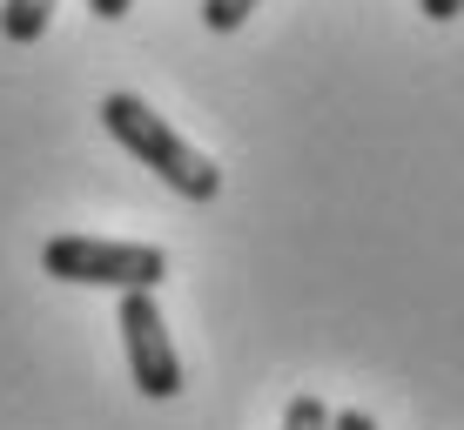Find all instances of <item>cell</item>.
<instances>
[{"instance_id":"4","label":"cell","mask_w":464,"mask_h":430,"mask_svg":"<svg viewBox=\"0 0 464 430\" xmlns=\"http://www.w3.org/2000/svg\"><path fill=\"white\" fill-rule=\"evenodd\" d=\"M47 21H54V0H7V7H0V34L14 47H34L47 34Z\"/></svg>"},{"instance_id":"3","label":"cell","mask_w":464,"mask_h":430,"mask_svg":"<svg viewBox=\"0 0 464 430\" xmlns=\"http://www.w3.org/2000/svg\"><path fill=\"white\" fill-rule=\"evenodd\" d=\"M121 349H128V377H135L141 397L169 404V397L182 390V357H175V343H169L155 290H121Z\"/></svg>"},{"instance_id":"7","label":"cell","mask_w":464,"mask_h":430,"mask_svg":"<svg viewBox=\"0 0 464 430\" xmlns=\"http://www.w3.org/2000/svg\"><path fill=\"white\" fill-rule=\"evenodd\" d=\"M330 430H377L371 410H343V417H330Z\"/></svg>"},{"instance_id":"8","label":"cell","mask_w":464,"mask_h":430,"mask_svg":"<svg viewBox=\"0 0 464 430\" xmlns=\"http://www.w3.org/2000/svg\"><path fill=\"white\" fill-rule=\"evenodd\" d=\"M128 7H135V0H88V14H94V21H121Z\"/></svg>"},{"instance_id":"2","label":"cell","mask_w":464,"mask_h":430,"mask_svg":"<svg viewBox=\"0 0 464 430\" xmlns=\"http://www.w3.org/2000/svg\"><path fill=\"white\" fill-rule=\"evenodd\" d=\"M41 269L54 282L82 290H155L169 276V256L155 243H102V235H47Z\"/></svg>"},{"instance_id":"6","label":"cell","mask_w":464,"mask_h":430,"mask_svg":"<svg viewBox=\"0 0 464 430\" xmlns=\"http://www.w3.org/2000/svg\"><path fill=\"white\" fill-rule=\"evenodd\" d=\"M283 430H330V404H324V397H290Z\"/></svg>"},{"instance_id":"5","label":"cell","mask_w":464,"mask_h":430,"mask_svg":"<svg viewBox=\"0 0 464 430\" xmlns=\"http://www.w3.org/2000/svg\"><path fill=\"white\" fill-rule=\"evenodd\" d=\"M256 7H263V0H202V27H209V34H236Z\"/></svg>"},{"instance_id":"9","label":"cell","mask_w":464,"mask_h":430,"mask_svg":"<svg viewBox=\"0 0 464 430\" xmlns=\"http://www.w3.org/2000/svg\"><path fill=\"white\" fill-rule=\"evenodd\" d=\"M418 7L430 14V21H458V14H464V0H418Z\"/></svg>"},{"instance_id":"1","label":"cell","mask_w":464,"mask_h":430,"mask_svg":"<svg viewBox=\"0 0 464 430\" xmlns=\"http://www.w3.org/2000/svg\"><path fill=\"white\" fill-rule=\"evenodd\" d=\"M102 129L115 135L141 168L162 175L175 196H188V202H216V196H222V168L196 148V141L175 135L169 121L141 101V94H108V101H102Z\"/></svg>"}]
</instances>
